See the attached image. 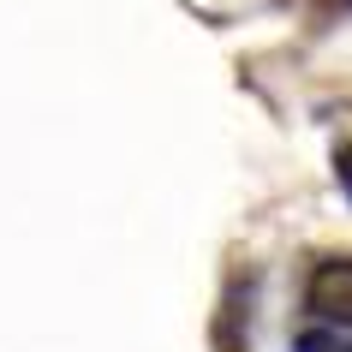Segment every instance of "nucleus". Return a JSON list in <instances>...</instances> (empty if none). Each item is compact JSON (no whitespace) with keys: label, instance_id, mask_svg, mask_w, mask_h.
Returning <instances> with one entry per match:
<instances>
[{"label":"nucleus","instance_id":"obj_1","mask_svg":"<svg viewBox=\"0 0 352 352\" xmlns=\"http://www.w3.org/2000/svg\"><path fill=\"white\" fill-rule=\"evenodd\" d=\"M305 311L316 322H340L352 329V257H322L305 275Z\"/></svg>","mask_w":352,"mask_h":352},{"label":"nucleus","instance_id":"obj_2","mask_svg":"<svg viewBox=\"0 0 352 352\" xmlns=\"http://www.w3.org/2000/svg\"><path fill=\"white\" fill-rule=\"evenodd\" d=\"M334 173H340V191L352 197V149H340V155H334Z\"/></svg>","mask_w":352,"mask_h":352}]
</instances>
